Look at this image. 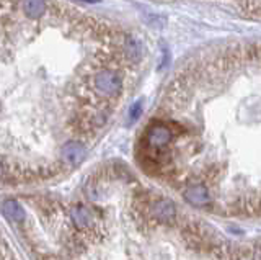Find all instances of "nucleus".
I'll use <instances>...</instances> for the list:
<instances>
[{
	"mask_svg": "<svg viewBox=\"0 0 261 260\" xmlns=\"http://www.w3.org/2000/svg\"><path fill=\"white\" fill-rule=\"evenodd\" d=\"M18 7L24 17H28L30 20H38L49 13L51 4L47 0H18Z\"/></svg>",
	"mask_w": 261,
	"mask_h": 260,
	"instance_id": "1",
	"label": "nucleus"
},
{
	"mask_svg": "<svg viewBox=\"0 0 261 260\" xmlns=\"http://www.w3.org/2000/svg\"><path fill=\"white\" fill-rule=\"evenodd\" d=\"M185 200L196 206H206V205H211L212 197L206 185L193 183L185 190Z\"/></svg>",
	"mask_w": 261,
	"mask_h": 260,
	"instance_id": "2",
	"label": "nucleus"
},
{
	"mask_svg": "<svg viewBox=\"0 0 261 260\" xmlns=\"http://www.w3.org/2000/svg\"><path fill=\"white\" fill-rule=\"evenodd\" d=\"M85 157V148L80 144V141H69L62 148V159L65 164L77 166L79 162Z\"/></svg>",
	"mask_w": 261,
	"mask_h": 260,
	"instance_id": "3",
	"label": "nucleus"
},
{
	"mask_svg": "<svg viewBox=\"0 0 261 260\" xmlns=\"http://www.w3.org/2000/svg\"><path fill=\"white\" fill-rule=\"evenodd\" d=\"M150 213L152 218H159L167 221V219H171L175 216V206L170 201H157L150 206Z\"/></svg>",
	"mask_w": 261,
	"mask_h": 260,
	"instance_id": "4",
	"label": "nucleus"
},
{
	"mask_svg": "<svg viewBox=\"0 0 261 260\" xmlns=\"http://www.w3.org/2000/svg\"><path fill=\"white\" fill-rule=\"evenodd\" d=\"M2 213L12 219V221H23L24 219V209L18 201L15 200H5L2 203Z\"/></svg>",
	"mask_w": 261,
	"mask_h": 260,
	"instance_id": "5",
	"label": "nucleus"
},
{
	"mask_svg": "<svg viewBox=\"0 0 261 260\" xmlns=\"http://www.w3.org/2000/svg\"><path fill=\"white\" fill-rule=\"evenodd\" d=\"M142 113V100H139L133 105V108H130V115H129V120L130 121H136L139 116H141Z\"/></svg>",
	"mask_w": 261,
	"mask_h": 260,
	"instance_id": "6",
	"label": "nucleus"
},
{
	"mask_svg": "<svg viewBox=\"0 0 261 260\" xmlns=\"http://www.w3.org/2000/svg\"><path fill=\"white\" fill-rule=\"evenodd\" d=\"M75 2H80V4H100L101 0H75Z\"/></svg>",
	"mask_w": 261,
	"mask_h": 260,
	"instance_id": "7",
	"label": "nucleus"
}]
</instances>
